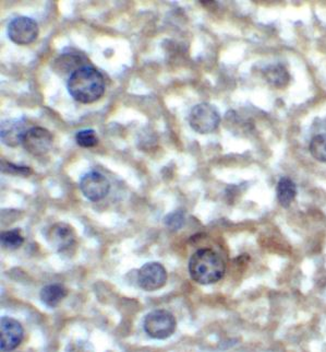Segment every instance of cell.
I'll return each instance as SVG.
<instances>
[{
	"instance_id": "12",
	"label": "cell",
	"mask_w": 326,
	"mask_h": 352,
	"mask_svg": "<svg viewBox=\"0 0 326 352\" xmlns=\"http://www.w3.org/2000/svg\"><path fill=\"white\" fill-rule=\"evenodd\" d=\"M263 75L266 78V82L274 88H285L290 80L289 72L281 64L270 65L266 67Z\"/></svg>"
},
{
	"instance_id": "14",
	"label": "cell",
	"mask_w": 326,
	"mask_h": 352,
	"mask_svg": "<svg viewBox=\"0 0 326 352\" xmlns=\"http://www.w3.org/2000/svg\"><path fill=\"white\" fill-rule=\"evenodd\" d=\"M276 195L281 207L288 208L297 196V186L289 177H281L276 187Z\"/></svg>"
},
{
	"instance_id": "9",
	"label": "cell",
	"mask_w": 326,
	"mask_h": 352,
	"mask_svg": "<svg viewBox=\"0 0 326 352\" xmlns=\"http://www.w3.org/2000/svg\"><path fill=\"white\" fill-rule=\"evenodd\" d=\"M23 339L21 324L14 318H1L0 320V349L3 352L16 349Z\"/></svg>"
},
{
	"instance_id": "19",
	"label": "cell",
	"mask_w": 326,
	"mask_h": 352,
	"mask_svg": "<svg viewBox=\"0 0 326 352\" xmlns=\"http://www.w3.org/2000/svg\"><path fill=\"white\" fill-rule=\"evenodd\" d=\"M164 222L170 229H181L183 226V222H185V216H183V211H175L173 214H167L164 219Z\"/></svg>"
},
{
	"instance_id": "17",
	"label": "cell",
	"mask_w": 326,
	"mask_h": 352,
	"mask_svg": "<svg viewBox=\"0 0 326 352\" xmlns=\"http://www.w3.org/2000/svg\"><path fill=\"white\" fill-rule=\"evenodd\" d=\"M24 238L20 229L9 230L1 233V245L9 250H16L23 244Z\"/></svg>"
},
{
	"instance_id": "1",
	"label": "cell",
	"mask_w": 326,
	"mask_h": 352,
	"mask_svg": "<svg viewBox=\"0 0 326 352\" xmlns=\"http://www.w3.org/2000/svg\"><path fill=\"white\" fill-rule=\"evenodd\" d=\"M67 89L75 101L90 104L104 96L105 80L95 68L84 66L70 76L67 81Z\"/></svg>"
},
{
	"instance_id": "7",
	"label": "cell",
	"mask_w": 326,
	"mask_h": 352,
	"mask_svg": "<svg viewBox=\"0 0 326 352\" xmlns=\"http://www.w3.org/2000/svg\"><path fill=\"white\" fill-rule=\"evenodd\" d=\"M80 188L83 195L91 201H100L106 197L110 185L103 174L98 172H89L81 179Z\"/></svg>"
},
{
	"instance_id": "4",
	"label": "cell",
	"mask_w": 326,
	"mask_h": 352,
	"mask_svg": "<svg viewBox=\"0 0 326 352\" xmlns=\"http://www.w3.org/2000/svg\"><path fill=\"white\" fill-rule=\"evenodd\" d=\"M220 123V113L210 103L196 105L189 115V124L191 129L202 135L216 131Z\"/></svg>"
},
{
	"instance_id": "13",
	"label": "cell",
	"mask_w": 326,
	"mask_h": 352,
	"mask_svg": "<svg viewBox=\"0 0 326 352\" xmlns=\"http://www.w3.org/2000/svg\"><path fill=\"white\" fill-rule=\"evenodd\" d=\"M83 59L78 55L72 54H65L54 63V70L59 76H71L73 72H77L80 68H82Z\"/></svg>"
},
{
	"instance_id": "18",
	"label": "cell",
	"mask_w": 326,
	"mask_h": 352,
	"mask_svg": "<svg viewBox=\"0 0 326 352\" xmlns=\"http://www.w3.org/2000/svg\"><path fill=\"white\" fill-rule=\"evenodd\" d=\"M75 142H77L80 147L91 148L97 144L98 139L97 136H96L95 131H93V129H84V131H79L75 135Z\"/></svg>"
},
{
	"instance_id": "8",
	"label": "cell",
	"mask_w": 326,
	"mask_h": 352,
	"mask_svg": "<svg viewBox=\"0 0 326 352\" xmlns=\"http://www.w3.org/2000/svg\"><path fill=\"white\" fill-rule=\"evenodd\" d=\"M53 135L43 127L30 129L24 136V149L33 155H42L47 153L53 146Z\"/></svg>"
},
{
	"instance_id": "11",
	"label": "cell",
	"mask_w": 326,
	"mask_h": 352,
	"mask_svg": "<svg viewBox=\"0 0 326 352\" xmlns=\"http://www.w3.org/2000/svg\"><path fill=\"white\" fill-rule=\"evenodd\" d=\"M29 129L24 120H5L1 123V142L8 147H16L22 144L24 136Z\"/></svg>"
},
{
	"instance_id": "20",
	"label": "cell",
	"mask_w": 326,
	"mask_h": 352,
	"mask_svg": "<svg viewBox=\"0 0 326 352\" xmlns=\"http://www.w3.org/2000/svg\"><path fill=\"white\" fill-rule=\"evenodd\" d=\"M1 170L5 173L16 174V175L27 176L31 173V168H27V166H18L16 164L5 162V161L1 162Z\"/></svg>"
},
{
	"instance_id": "5",
	"label": "cell",
	"mask_w": 326,
	"mask_h": 352,
	"mask_svg": "<svg viewBox=\"0 0 326 352\" xmlns=\"http://www.w3.org/2000/svg\"><path fill=\"white\" fill-rule=\"evenodd\" d=\"M38 35V23L29 16H18L9 23V38L18 45H29L33 43Z\"/></svg>"
},
{
	"instance_id": "16",
	"label": "cell",
	"mask_w": 326,
	"mask_h": 352,
	"mask_svg": "<svg viewBox=\"0 0 326 352\" xmlns=\"http://www.w3.org/2000/svg\"><path fill=\"white\" fill-rule=\"evenodd\" d=\"M310 153L316 160L326 162V133H318L311 139Z\"/></svg>"
},
{
	"instance_id": "15",
	"label": "cell",
	"mask_w": 326,
	"mask_h": 352,
	"mask_svg": "<svg viewBox=\"0 0 326 352\" xmlns=\"http://www.w3.org/2000/svg\"><path fill=\"white\" fill-rule=\"evenodd\" d=\"M66 296V290L59 283H51L44 287L40 294L43 303L49 307H57Z\"/></svg>"
},
{
	"instance_id": "6",
	"label": "cell",
	"mask_w": 326,
	"mask_h": 352,
	"mask_svg": "<svg viewBox=\"0 0 326 352\" xmlns=\"http://www.w3.org/2000/svg\"><path fill=\"white\" fill-rule=\"evenodd\" d=\"M167 281V272L159 263H148L141 267L138 274V283L141 289L155 291L164 287Z\"/></svg>"
},
{
	"instance_id": "10",
	"label": "cell",
	"mask_w": 326,
	"mask_h": 352,
	"mask_svg": "<svg viewBox=\"0 0 326 352\" xmlns=\"http://www.w3.org/2000/svg\"><path fill=\"white\" fill-rule=\"evenodd\" d=\"M48 243L58 252L67 251L75 244V231L69 224L56 223L47 230Z\"/></svg>"
},
{
	"instance_id": "3",
	"label": "cell",
	"mask_w": 326,
	"mask_h": 352,
	"mask_svg": "<svg viewBox=\"0 0 326 352\" xmlns=\"http://www.w3.org/2000/svg\"><path fill=\"white\" fill-rule=\"evenodd\" d=\"M176 318L166 309H155L144 318V331L154 339H166L176 331Z\"/></svg>"
},
{
	"instance_id": "2",
	"label": "cell",
	"mask_w": 326,
	"mask_h": 352,
	"mask_svg": "<svg viewBox=\"0 0 326 352\" xmlns=\"http://www.w3.org/2000/svg\"><path fill=\"white\" fill-rule=\"evenodd\" d=\"M225 263L211 248H201L192 255L189 262V272L196 283L212 285L218 283L225 274Z\"/></svg>"
}]
</instances>
